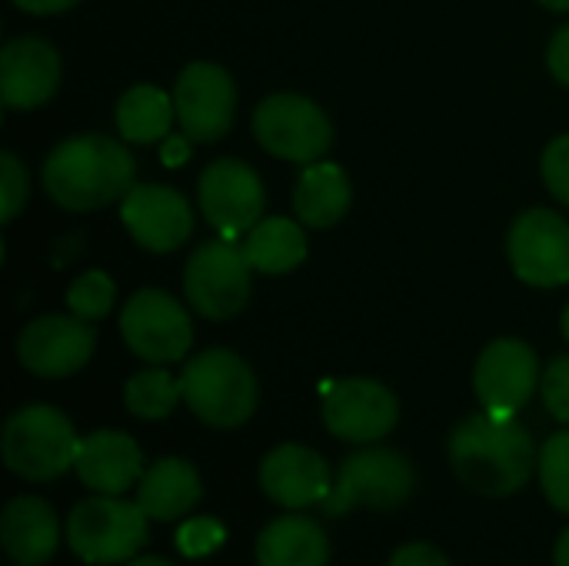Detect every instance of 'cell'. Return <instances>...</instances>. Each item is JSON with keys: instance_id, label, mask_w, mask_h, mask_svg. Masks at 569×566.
<instances>
[{"instance_id": "cell-5", "label": "cell", "mask_w": 569, "mask_h": 566, "mask_svg": "<svg viewBox=\"0 0 569 566\" xmlns=\"http://www.w3.org/2000/svg\"><path fill=\"white\" fill-rule=\"evenodd\" d=\"M150 517L137 500L120 497H87L80 500L67 517V544L70 550L90 566L130 564L147 537H150Z\"/></svg>"}, {"instance_id": "cell-36", "label": "cell", "mask_w": 569, "mask_h": 566, "mask_svg": "<svg viewBox=\"0 0 569 566\" xmlns=\"http://www.w3.org/2000/svg\"><path fill=\"white\" fill-rule=\"evenodd\" d=\"M13 3L27 13H60V10H70L77 0H13Z\"/></svg>"}, {"instance_id": "cell-27", "label": "cell", "mask_w": 569, "mask_h": 566, "mask_svg": "<svg viewBox=\"0 0 569 566\" xmlns=\"http://www.w3.org/2000/svg\"><path fill=\"white\" fill-rule=\"evenodd\" d=\"M537 474H540V487H543L547 500L560 514H569V430L553 434L540 447Z\"/></svg>"}, {"instance_id": "cell-35", "label": "cell", "mask_w": 569, "mask_h": 566, "mask_svg": "<svg viewBox=\"0 0 569 566\" xmlns=\"http://www.w3.org/2000/svg\"><path fill=\"white\" fill-rule=\"evenodd\" d=\"M160 157H163L167 167L187 163V157H190V137H187V133H183V137H167L163 147H160Z\"/></svg>"}, {"instance_id": "cell-7", "label": "cell", "mask_w": 569, "mask_h": 566, "mask_svg": "<svg viewBox=\"0 0 569 566\" xmlns=\"http://www.w3.org/2000/svg\"><path fill=\"white\" fill-rule=\"evenodd\" d=\"M250 260L243 244L227 237L200 244L183 270V294L187 304L207 320H230L243 310L250 297Z\"/></svg>"}, {"instance_id": "cell-30", "label": "cell", "mask_w": 569, "mask_h": 566, "mask_svg": "<svg viewBox=\"0 0 569 566\" xmlns=\"http://www.w3.org/2000/svg\"><path fill=\"white\" fill-rule=\"evenodd\" d=\"M27 193H30V180H27L23 163H20L10 150H3V153H0V200H3V224H10V220L23 210Z\"/></svg>"}, {"instance_id": "cell-19", "label": "cell", "mask_w": 569, "mask_h": 566, "mask_svg": "<svg viewBox=\"0 0 569 566\" xmlns=\"http://www.w3.org/2000/svg\"><path fill=\"white\" fill-rule=\"evenodd\" d=\"M73 470L87 490L123 497L143 477V454L123 430H93L80 440Z\"/></svg>"}, {"instance_id": "cell-29", "label": "cell", "mask_w": 569, "mask_h": 566, "mask_svg": "<svg viewBox=\"0 0 569 566\" xmlns=\"http://www.w3.org/2000/svg\"><path fill=\"white\" fill-rule=\"evenodd\" d=\"M227 540V530L220 520L213 517H197V520H187L180 530H177V547L183 557H207V554H217Z\"/></svg>"}, {"instance_id": "cell-28", "label": "cell", "mask_w": 569, "mask_h": 566, "mask_svg": "<svg viewBox=\"0 0 569 566\" xmlns=\"http://www.w3.org/2000/svg\"><path fill=\"white\" fill-rule=\"evenodd\" d=\"M113 297H117V287L113 280L103 274V270H87L83 277H77L67 290V307L70 314L83 317V320H100L110 314L113 307Z\"/></svg>"}, {"instance_id": "cell-39", "label": "cell", "mask_w": 569, "mask_h": 566, "mask_svg": "<svg viewBox=\"0 0 569 566\" xmlns=\"http://www.w3.org/2000/svg\"><path fill=\"white\" fill-rule=\"evenodd\" d=\"M547 10H569V0H540Z\"/></svg>"}, {"instance_id": "cell-31", "label": "cell", "mask_w": 569, "mask_h": 566, "mask_svg": "<svg viewBox=\"0 0 569 566\" xmlns=\"http://www.w3.org/2000/svg\"><path fill=\"white\" fill-rule=\"evenodd\" d=\"M540 394H543V404L547 410L560 420V424H569V354L567 357H557L543 380H540Z\"/></svg>"}, {"instance_id": "cell-10", "label": "cell", "mask_w": 569, "mask_h": 566, "mask_svg": "<svg viewBox=\"0 0 569 566\" xmlns=\"http://www.w3.org/2000/svg\"><path fill=\"white\" fill-rule=\"evenodd\" d=\"M197 197H200V210L207 224L227 240L250 234L263 220V207H267V190L257 170L233 157L213 160L200 173Z\"/></svg>"}, {"instance_id": "cell-15", "label": "cell", "mask_w": 569, "mask_h": 566, "mask_svg": "<svg viewBox=\"0 0 569 566\" xmlns=\"http://www.w3.org/2000/svg\"><path fill=\"white\" fill-rule=\"evenodd\" d=\"M540 380L543 377H540V360H537L533 347L523 340H513V337L493 340L480 354L477 370H473V390H477L483 410L500 414V417L520 414L530 404Z\"/></svg>"}, {"instance_id": "cell-9", "label": "cell", "mask_w": 569, "mask_h": 566, "mask_svg": "<svg viewBox=\"0 0 569 566\" xmlns=\"http://www.w3.org/2000/svg\"><path fill=\"white\" fill-rule=\"evenodd\" d=\"M120 334L147 364H177L193 344L187 307L167 290H137L120 314Z\"/></svg>"}, {"instance_id": "cell-1", "label": "cell", "mask_w": 569, "mask_h": 566, "mask_svg": "<svg viewBox=\"0 0 569 566\" xmlns=\"http://www.w3.org/2000/svg\"><path fill=\"white\" fill-rule=\"evenodd\" d=\"M540 454L530 430L500 414H473L450 434L453 474L480 497H513L520 494L537 467Z\"/></svg>"}, {"instance_id": "cell-8", "label": "cell", "mask_w": 569, "mask_h": 566, "mask_svg": "<svg viewBox=\"0 0 569 566\" xmlns=\"http://www.w3.org/2000/svg\"><path fill=\"white\" fill-rule=\"evenodd\" d=\"M253 137L280 160L317 163L333 143V127L313 100L300 93H273L253 110Z\"/></svg>"}, {"instance_id": "cell-2", "label": "cell", "mask_w": 569, "mask_h": 566, "mask_svg": "<svg viewBox=\"0 0 569 566\" xmlns=\"http://www.w3.org/2000/svg\"><path fill=\"white\" fill-rule=\"evenodd\" d=\"M43 187L63 210H97L133 187L130 150L103 133L67 137L43 163Z\"/></svg>"}, {"instance_id": "cell-21", "label": "cell", "mask_w": 569, "mask_h": 566, "mask_svg": "<svg viewBox=\"0 0 569 566\" xmlns=\"http://www.w3.org/2000/svg\"><path fill=\"white\" fill-rule=\"evenodd\" d=\"M203 497V484L193 464L180 457H163L143 470L137 484V504L150 520H180Z\"/></svg>"}, {"instance_id": "cell-38", "label": "cell", "mask_w": 569, "mask_h": 566, "mask_svg": "<svg viewBox=\"0 0 569 566\" xmlns=\"http://www.w3.org/2000/svg\"><path fill=\"white\" fill-rule=\"evenodd\" d=\"M127 566H173L170 560H163V557H133Z\"/></svg>"}, {"instance_id": "cell-16", "label": "cell", "mask_w": 569, "mask_h": 566, "mask_svg": "<svg viewBox=\"0 0 569 566\" xmlns=\"http://www.w3.org/2000/svg\"><path fill=\"white\" fill-rule=\"evenodd\" d=\"M120 220L130 237L150 254H170L187 244L193 214L183 193L157 183H133L120 200Z\"/></svg>"}, {"instance_id": "cell-33", "label": "cell", "mask_w": 569, "mask_h": 566, "mask_svg": "<svg viewBox=\"0 0 569 566\" xmlns=\"http://www.w3.org/2000/svg\"><path fill=\"white\" fill-rule=\"evenodd\" d=\"M387 566H450V560L433 544H403L400 550H393Z\"/></svg>"}, {"instance_id": "cell-11", "label": "cell", "mask_w": 569, "mask_h": 566, "mask_svg": "<svg viewBox=\"0 0 569 566\" xmlns=\"http://www.w3.org/2000/svg\"><path fill=\"white\" fill-rule=\"evenodd\" d=\"M400 420V404L390 387L370 377L333 380L323 390V424L337 440L377 444L393 434Z\"/></svg>"}, {"instance_id": "cell-32", "label": "cell", "mask_w": 569, "mask_h": 566, "mask_svg": "<svg viewBox=\"0 0 569 566\" xmlns=\"http://www.w3.org/2000/svg\"><path fill=\"white\" fill-rule=\"evenodd\" d=\"M543 180L550 193L569 207V133L550 140V147L543 150Z\"/></svg>"}, {"instance_id": "cell-37", "label": "cell", "mask_w": 569, "mask_h": 566, "mask_svg": "<svg viewBox=\"0 0 569 566\" xmlns=\"http://www.w3.org/2000/svg\"><path fill=\"white\" fill-rule=\"evenodd\" d=\"M553 564L569 566V527L557 537V547H553Z\"/></svg>"}, {"instance_id": "cell-12", "label": "cell", "mask_w": 569, "mask_h": 566, "mask_svg": "<svg viewBox=\"0 0 569 566\" xmlns=\"http://www.w3.org/2000/svg\"><path fill=\"white\" fill-rule=\"evenodd\" d=\"M507 254L513 274L530 287H563L569 284V224L543 207L520 214L507 237Z\"/></svg>"}, {"instance_id": "cell-40", "label": "cell", "mask_w": 569, "mask_h": 566, "mask_svg": "<svg viewBox=\"0 0 569 566\" xmlns=\"http://www.w3.org/2000/svg\"><path fill=\"white\" fill-rule=\"evenodd\" d=\"M560 327H563V337H567V344H569V304H567V310H563V317H560Z\"/></svg>"}, {"instance_id": "cell-23", "label": "cell", "mask_w": 569, "mask_h": 566, "mask_svg": "<svg viewBox=\"0 0 569 566\" xmlns=\"http://www.w3.org/2000/svg\"><path fill=\"white\" fill-rule=\"evenodd\" d=\"M350 207V180L337 163H307L293 190V214L307 227H333Z\"/></svg>"}, {"instance_id": "cell-17", "label": "cell", "mask_w": 569, "mask_h": 566, "mask_svg": "<svg viewBox=\"0 0 569 566\" xmlns=\"http://www.w3.org/2000/svg\"><path fill=\"white\" fill-rule=\"evenodd\" d=\"M327 460L303 444H280L260 460V490L283 510H307L330 497Z\"/></svg>"}, {"instance_id": "cell-4", "label": "cell", "mask_w": 569, "mask_h": 566, "mask_svg": "<svg viewBox=\"0 0 569 566\" xmlns=\"http://www.w3.org/2000/svg\"><path fill=\"white\" fill-rule=\"evenodd\" d=\"M180 387L190 414L217 430H233L257 410V377L233 350L213 347L190 357Z\"/></svg>"}, {"instance_id": "cell-24", "label": "cell", "mask_w": 569, "mask_h": 566, "mask_svg": "<svg viewBox=\"0 0 569 566\" xmlns=\"http://www.w3.org/2000/svg\"><path fill=\"white\" fill-rule=\"evenodd\" d=\"M243 254L257 274L280 277L307 260V234L290 217H263L243 237Z\"/></svg>"}, {"instance_id": "cell-13", "label": "cell", "mask_w": 569, "mask_h": 566, "mask_svg": "<svg viewBox=\"0 0 569 566\" xmlns=\"http://www.w3.org/2000/svg\"><path fill=\"white\" fill-rule=\"evenodd\" d=\"M97 334L90 320L70 314H47L30 320L17 337V360L40 380H63L87 367Z\"/></svg>"}, {"instance_id": "cell-6", "label": "cell", "mask_w": 569, "mask_h": 566, "mask_svg": "<svg viewBox=\"0 0 569 566\" xmlns=\"http://www.w3.org/2000/svg\"><path fill=\"white\" fill-rule=\"evenodd\" d=\"M413 490H417V470L403 454L387 447H367L343 460L330 487V497L320 507L330 517H340L357 507L397 510L413 497Z\"/></svg>"}, {"instance_id": "cell-3", "label": "cell", "mask_w": 569, "mask_h": 566, "mask_svg": "<svg viewBox=\"0 0 569 566\" xmlns=\"http://www.w3.org/2000/svg\"><path fill=\"white\" fill-rule=\"evenodd\" d=\"M77 430L50 404H27L13 410L0 434V454L10 474L30 484H47L73 470L77 464Z\"/></svg>"}, {"instance_id": "cell-25", "label": "cell", "mask_w": 569, "mask_h": 566, "mask_svg": "<svg viewBox=\"0 0 569 566\" xmlns=\"http://www.w3.org/2000/svg\"><path fill=\"white\" fill-rule=\"evenodd\" d=\"M177 117L173 97H167L153 83L130 87L117 103V130L130 143H157L167 140L170 123Z\"/></svg>"}, {"instance_id": "cell-14", "label": "cell", "mask_w": 569, "mask_h": 566, "mask_svg": "<svg viewBox=\"0 0 569 566\" xmlns=\"http://www.w3.org/2000/svg\"><path fill=\"white\" fill-rule=\"evenodd\" d=\"M173 107L183 133L193 143H213L227 137V130L233 127V113H237L233 77L217 63H203V60L190 63L177 77Z\"/></svg>"}, {"instance_id": "cell-26", "label": "cell", "mask_w": 569, "mask_h": 566, "mask_svg": "<svg viewBox=\"0 0 569 566\" xmlns=\"http://www.w3.org/2000/svg\"><path fill=\"white\" fill-rule=\"evenodd\" d=\"M183 400V387L173 374H167L160 364L150 370H140L123 387V404L140 420H163L177 410Z\"/></svg>"}, {"instance_id": "cell-22", "label": "cell", "mask_w": 569, "mask_h": 566, "mask_svg": "<svg viewBox=\"0 0 569 566\" xmlns=\"http://www.w3.org/2000/svg\"><path fill=\"white\" fill-rule=\"evenodd\" d=\"M327 560H330L327 530L297 510L277 517L257 537V566H327Z\"/></svg>"}, {"instance_id": "cell-34", "label": "cell", "mask_w": 569, "mask_h": 566, "mask_svg": "<svg viewBox=\"0 0 569 566\" xmlns=\"http://www.w3.org/2000/svg\"><path fill=\"white\" fill-rule=\"evenodd\" d=\"M547 63H550V73L567 83L569 87V23L557 30V37L550 40V50H547Z\"/></svg>"}, {"instance_id": "cell-20", "label": "cell", "mask_w": 569, "mask_h": 566, "mask_svg": "<svg viewBox=\"0 0 569 566\" xmlns=\"http://www.w3.org/2000/svg\"><path fill=\"white\" fill-rule=\"evenodd\" d=\"M0 540L17 566H43L60 544V524L43 497H13L0 517Z\"/></svg>"}, {"instance_id": "cell-18", "label": "cell", "mask_w": 569, "mask_h": 566, "mask_svg": "<svg viewBox=\"0 0 569 566\" xmlns=\"http://www.w3.org/2000/svg\"><path fill=\"white\" fill-rule=\"evenodd\" d=\"M60 57L40 37H17L0 50V100L10 110H33L57 93Z\"/></svg>"}]
</instances>
